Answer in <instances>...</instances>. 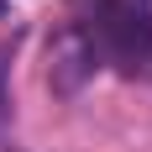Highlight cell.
Returning <instances> with one entry per match:
<instances>
[{
  "mask_svg": "<svg viewBox=\"0 0 152 152\" xmlns=\"http://www.w3.org/2000/svg\"><path fill=\"white\" fill-rule=\"evenodd\" d=\"M0 11H5V0H0Z\"/></svg>",
  "mask_w": 152,
  "mask_h": 152,
  "instance_id": "obj_3",
  "label": "cell"
},
{
  "mask_svg": "<svg viewBox=\"0 0 152 152\" xmlns=\"http://www.w3.org/2000/svg\"><path fill=\"white\" fill-rule=\"evenodd\" d=\"M84 37H89L94 58L115 63V68L152 63V0H94Z\"/></svg>",
  "mask_w": 152,
  "mask_h": 152,
  "instance_id": "obj_1",
  "label": "cell"
},
{
  "mask_svg": "<svg viewBox=\"0 0 152 152\" xmlns=\"http://www.w3.org/2000/svg\"><path fill=\"white\" fill-rule=\"evenodd\" d=\"M5 68H11V47H0V110H5Z\"/></svg>",
  "mask_w": 152,
  "mask_h": 152,
  "instance_id": "obj_2",
  "label": "cell"
}]
</instances>
